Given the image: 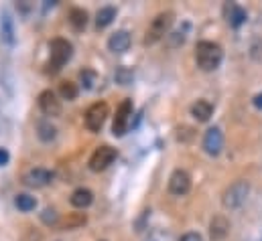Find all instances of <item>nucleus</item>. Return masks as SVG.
Masks as SVG:
<instances>
[{
	"label": "nucleus",
	"instance_id": "obj_12",
	"mask_svg": "<svg viewBox=\"0 0 262 241\" xmlns=\"http://www.w3.org/2000/svg\"><path fill=\"white\" fill-rule=\"evenodd\" d=\"M51 181H53V173H49L45 168H33V171H29L25 175V184L27 186H33V188L47 186Z\"/></svg>",
	"mask_w": 262,
	"mask_h": 241
},
{
	"label": "nucleus",
	"instance_id": "obj_5",
	"mask_svg": "<svg viewBox=\"0 0 262 241\" xmlns=\"http://www.w3.org/2000/svg\"><path fill=\"white\" fill-rule=\"evenodd\" d=\"M108 114H110V108H108L106 102H96V104H92V106L88 108V112H85V128H88L90 132H100L102 126H104V122H106V118H108Z\"/></svg>",
	"mask_w": 262,
	"mask_h": 241
},
{
	"label": "nucleus",
	"instance_id": "obj_21",
	"mask_svg": "<svg viewBox=\"0 0 262 241\" xmlns=\"http://www.w3.org/2000/svg\"><path fill=\"white\" fill-rule=\"evenodd\" d=\"M77 93H79V89H77V85L73 81H61L59 83V95H61V100L73 102L77 98Z\"/></svg>",
	"mask_w": 262,
	"mask_h": 241
},
{
	"label": "nucleus",
	"instance_id": "obj_18",
	"mask_svg": "<svg viewBox=\"0 0 262 241\" xmlns=\"http://www.w3.org/2000/svg\"><path fill=\"white\" fill-rule=\"evenodd\" d=\"M85 221H88L85 213H69L66 219L59 221V227L66 229V231H69V229H77V227L85 225Z\"/></svg>",
	"mask_w": 262,
	"mask_h": 241
},
{
	"label": "nucleus",
	"instance_id": "obj_17",
	"mask_svg": "<svg viewBox=\"0 0 262 241\" xmlns=\"http://www.w3.org/2000/svg\"><path fill=\"white\" fill-rule=\"evenodd\" d=\"M114 18H116V8L114 6H104L96 14V27L98 29H106V27H110L114 22Z\"/></svg>",
	"mask_w": 262,
	"mask_h": 241
},
{
	"label": "nucleus",
	"instance_id": "obj_20",
	"mask_svg": "<svg viewBox=\"0 0 262 241\" xmlns=\"http://www.w3.org/2000/svg\"><path fill=\"white\" fill-rule=\"evenodd\" d=\"M37 134L43 142H51V140H55L57 130H55V126H51V122H39L37 124Z\"/></svg>",
	"mask_w": 262,
	"mask_h": 241
},
{
	"label": "nucleus",
	"instance_id": "obj_27",
	"mask_svg": "<svg viewBox=\"0 0 262 241\" xmlns=\"http://www.w3.org/2000/svg\"><path fill=\"white\" fill-rule=\"evenodd\" d=\"M179 241H203V239H201V235H199V233H195V231H189V233H185V235H183Z\"/></svg>",
	"mask_w": 262,
	"mask_h": 241
},
{
	"label": "nucleus",
	"instance_id": "obj_7",
	"mask_svg": "<svg viewBox=\"0 0 262 241\" xmlns=\"http://www.w3.org/2000/svg\"><path fill=\"white\" fill-rule=\"evenodd\" d=\"M114 160H116V148H112V146H100V148L92 154V158H90V168H92L94 173H102V171H106Z\"/></svg>",
	"mask_w": 262,
	"mask_h": 241
},
{
	"label": "nucleus",
	"instance_id": "obj_19",
	"mask_svg": "<svg viewBox=\"0 0 262 241\" xmlns=\"http://www.w3.org/2000/svg\"><path fill=\"white\" fill-rule=\"evenodd\" d=\"M69 25L73 27V31H83L88 25V12L83 8H71L69 12Z\"/></svg>",
	"mask_w": 262,
	"mask_h": 241
},
{
	"label": "nucleus",
	"instance_id": "obj_29",
	"mask_svg": "<svg viewBox=\"0 0 262 241\" xmlns=\"http://www.w3.org/2000/svg\"><path fill=\"white\" fill-rule=\"evenodd\" d=\"M252 104H254V108H256V110H262V93H256V95H254Z\"/></svg>",
	"mask_w": 262,
	"mask_h": 241
},
{
	"label": "nucleus",
	"instance_id": "obj_22",
	"mask_svg": "<svg viewBox=\"0 0 262 241\" xmlns=\"http://www.w3.org/2000/svg\"><path fill=\"white\" fill-rule=\"evenodd\" d=\"M96 81H98V73L94 69H81L79 71V83L83 89H94Z\"/></svg>",
	"mask_w": 262,
	"mask_h": 241
},
{
	"label": "nucleus",
	"instance_id": "obj_11",
	"mask_svg": "<svg viewBox=\"0 0 262 241\" xmlns=\"http://www.w3.org/2000/svg\"><path fill=\"white\" fill-rule=\"evenodd\" d=\"M224 16H226V20L230 22V27H234V29L242 27V25L246 22V18H248L246 10H244L240 4H236V2H226V4H224Z\"/></svg>",
	"mask_w": 262,
	"mask_h": 241
},
{
	"label": "nucleus",
	"instance_id": "obj_9",
	"mask_svg": "<svg viewBox=\"0 0 262 241\" xmlns=\"http://www.w3.org/2000/svg\"><path fill=\"white\" fill-rule=\"evenodd\" d=\"M39 108L45 116H51V118H57L61 114V102L57 100L55 91H51V89H45L39 95Z\"/></svg>",
	"mask_w": 262,
	"mask_h": 241
},
{
	"label": "nucleus",
	"instance_id": "obj_28",
	"mask_svg": "<svg viewBox=\"0 0 262 241\" xmlns=\"http://www.w3.org/2000/svg\"><path fill=\"white\" fill-rule=\"evenodd\" d=\"M8 158H10V156H8V150H6V148H0V166H4V164L8 162Z\"/></svg>",
	"mask_w": 262,
	"mask_h": 241
},
{
	"label": "nucleus",
	"instance_id": "obj_14",
	"mask_svg": "<svg viewBox=\"0 0 262 241\" xmlns=\"http://www.w3.org/2000/svg\"><path fill=\"white\" fill-rule=\"evenodd\" d=\"M130 43H132V39L128 31H116V33L108 39V49H110L112 53H124V51H128Z\"/></svg>",
	"mask_w": 262,
	"mask_h": 241
},
{
	"label": "nucleus",
	"instance_id": "obj_16",
	"mask_svg": "<svg viewBox=\"0 0 262 241\" xmlns=\"http://www.w3.org/2000/svg\"><path fill=\"white\" fill-rule=\"evenodd\" d=\"M213 114V106L205 100H197L195 104L191 106V116L195 118L197 122H207Z\"/></svg>",
	"mask_w": 262,
	"mask_h": 241
},
{
	"label": "nucleus",
	"instance_id": "obj_13",
	"mask_svg": "<svg viewBox=\"0 0 262 241\" xmlns=\"http://www.w3.org/2000/svg\"><path fill=\"white\" fill-rule=\"evenodd\" d=\"M230 233V221L224 215H215L209 223V237L211 241H224Z\"/></svg>",
	"mask_w": 262,
	"mask_h": 241
},
{
	"label": "nucleus",
	"instance_id": "obj_26",
	"mask_svg": "<svg viewBox=\"0 0 262 241\" xmlns=\"http://www.w3.org/2000/svg\"><path fill=\"white\" fill-rule=\"evenodd\" d=\"M41 219L45 225H59V217H57V211L55 209H45L41 213Z\"/></svg>",
	"mask_w": 262,
	"mask_h": 241
},
{
	"label": "nucleus",
	"instance_id": "obj_15",
	"mask_svg": "<svg viewBox=\"0 0 262 241\" xmlns=\"http://www.w3.org/2000/svg\"><path fill=\"white\" fill-rule=\"evenodd\" d=\"M71 205L75 207V209H85V207H90L92 205V201H94V192L90 190V188H75L73 192H71Z\"/></svg>",
	"mask_w": 262,
	"mask_h": 241
},
{
	"label": "nucleus",
	"instance_id": "obj_24",
	"mask_svg": "<svg viewBox=\"0 0 262 241\" xmlns=\"http://www.w3.org/2000/svg\"><path fill=\"white\" fill-rule=\"evenodd\" d=\"M2 37H4V41H6L8 45L14 43V27H12L10 16H4V18H2Z\"/></svg>",
	"mask_w": 262,
	"mask_h": 241
},
{
	"label": "nucleus",
	"instance_id": "obj_10",
	"mask_svg": "<svg viewBox=\"0 0 262 241\" xmlns=\"http://www.w3.org/2000/svg\"><path fill=\"white\" fill-rule=\"evenodd\" d=\"M224 148V134L220 128H209L203 136V150L209 156H217Z\"/></svg>",
	"mask_w": 262,
	"mask_h": 241
},
{
	"label": "nucleus",
	"instance_id": "obj_2",
	"mask_svg": "<svg viewBox=\"0 0 262 241\" xmlns=\"http://www.w3.org/2000/svg\"><path fill=\"white\" fill-rule=\"evenodd\" d=\"M73 55V47L67 39H53L49 45V61H47V73L55 75L63 69L67 61Z\"/></svg>",
	"mask_w": 262,
	"mask_h": 241
},
{
	"label": "nucleus",
	"instance_id": "obj_1",
	"mask_svg": "<svg viewBox=\"0 0 262 241\" xmlns=\"http://www.w3.org/2000/svg\"><path fill=\"white\" fill-rule=\"evenodd\" d=\"M224 59V51L213 41H199L195 47V61L201 71H215Z\"/></svg>",
	"mask_w": 262,
	"mask_h": 241
},
{
	"label": "nucleus",
	"instance_id": "obj_6",
	"mask_svg": "<svg viewBox=\"0 0 262 241\" xmlns=\"http://www.w3.org/2000/svg\"><path fill=\"white\" fill-rule=\"evenodd\" d=\"M132 100H124L118 110H116V116H114V122H112V134L114 136H124L130 128L132 122Z\"/></svg>",
	"mask_w": 262,
	"mask_h": 241
},
{
	"label": "nucleus",
	"instance_id": "obj_4",
	"mask_svg": "<svg viewBox=\"0 0 262 241\" xmlns=\"http://www.w3.org/2000/svg\"><path fill=\"white\" fill-rule=\"evenodd\" d=\"M248 192H250V184H248V181H236L234 184H230V186L226 188L222 203H224L226 209L236 211V209H240V207L246 203Z\"/></svg>",
	"mask_w": 262,
	"mask_h": 241
},
{
	"label": "nucleus",
	"instance_id": "obj_23",
	"mask_svg": "<svg viewBox=\"0 0 262 241\" xmlns=\"http://www.w3.org/2000/svg\"><path fill=\"white\" fill-rule=\"evenodd\" d=\"M14 205H16L23 213H29V211H33V209L37 207V201H35V197H31V195H18V197L14 199Z\"/></svg>",
	"mask_w": 262,
	"mask_h": 241
},
{
	"label": "nucleus",
	"instance_id": "obj_25",
	"mask_svg": "<svg viewBox=\"0 0 262 241\" xmlns=\"http://www.w3.org/2000/svg\"><path fill=\"white\" fill-rule=\"evenodd\" d=\"M132 71L128 67H118L116 69V73H114V79H116V83H120V85H130L132 83Z\"/></svg>",
	"mask_w": 262,
	"mask_h": 241
},
{
	"label": "nucleus",
	"instance_id": "obj_3",
	"mask_svg": "<svg viewBox=\"0 0 262 241\" xmlns=\"http://www.w3.org/2000/svg\"><path fill=\"white\" fill-rule=\"evenodd\" d=\"M173 20H175V14L173 12H161L152 18L148 31H146V37H144V45H155L157 41H161L169 29L173 27Z\"/></svg>",
	"mask_w": 262,
	"mask_h": 241
},
{
	"label": "nucleus",
	"instance_id": "obj_8",
	"mask_svg": "<svg viewBox=\"0 0 262 241\" xmlns=\"http://www.w3.org/2000/svg\"><path fill=\"white\" fill-rule=\"evenodd\" d=\"M189 188H191V177H189V173L177 168L171 175V179H169V192L175 195V197H183V195L189 192Z\"/></svg>",
	"mask_w": 262,
	"mask_h": 241
}]
</instances>
